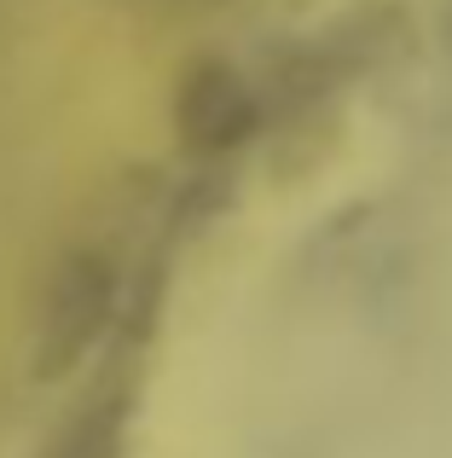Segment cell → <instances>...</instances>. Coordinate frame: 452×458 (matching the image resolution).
<instances>
[{
  "label": "cell",
  "instance_id": "1",
  "mask_svg": "<svg viewBox=\"0 0 452 458\" xmlns=\"http://www.w3.org/2000/svg\"><path fill=\"white\" fill-rule=\"evenodd\" d=\"M395 30H400V12H389V6L342 12L337 23H325L319 35H307V41L284 58L279 81H272V111L307 116L325 99H337L348 81H360L365 70L383 58V47L395 41Z\"/></svg>",
  "mask_w": 452,
  "mask_h": 458
},
{
  "label": "cell",
  "instance_id": "2",
  "mask_svg": "<svg viewBox=\"0 0 452 458\" xmlns=\"http://www.w3.org/2000/svg\"><path fill=\"white\" fill-rule=\"evenodd\" d=\"M116 313V267L99 250H76L58 267L53 296H46V325H41V348H35V371L41 377H64L81 354L105 336Z\"/></svg>",
  "mask_w": 452,
  "mask_h": 458
},
{
  "label": "cell",
  "instance_id": "3",
  "mask_svg": "<svg viewBox=\"0 0 452 458\" xmlns=\"http://www.w3.org/2000/svg\"><path fill=\"white\" fill-rule=\"evenodd\" d=\"M174 123L192 157H226L238 151L261 123V88L226 58H197L180 81Z\"/></svg>",
  "mask_w": 452,
  "mask_h": 458
},
{
  "label": "cell",
  "instance_id": "4",
  "mask_svg": "<svg viewBox=\"0 0 452 458\" xmlns=\"http://www.w3.org/2000/svg\"><path fill=\"white\" fill-rule=\"evenodd\" d=\"M128 389H99L70 412V424L53 436V447L41 458H122L128 447Z\"/></svg>",
  "mask_w": 452,
  "mask_h": 458
}]
</instances>
